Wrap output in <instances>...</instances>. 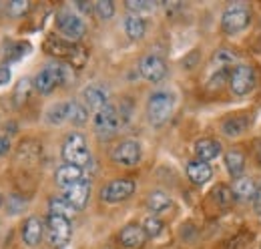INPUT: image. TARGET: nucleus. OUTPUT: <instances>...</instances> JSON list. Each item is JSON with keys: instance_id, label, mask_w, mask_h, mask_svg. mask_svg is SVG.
<instances>
[{"instance_id": "21", "label": "nucleus", "mask_w": 261, "mask_h": 249, "mask_svg": "<svg viewBox=\"0 0 261 249\" xmlns=\"http://www.w3.org/2000/svg\"><path fill=\"white\" fill-rule=\"evenodd\" d=\"M225 167L231 173V177H239L245 169V155L239 151V149H233L225 155Z\"/></svg>"}, {"instance_id": "26", "label": "nucleus", "mask_w": 261, "mask_h": 249, "mask_svg": "<svg viewBox=\"0 0 261 249\" xmlns=\"http://www.w3.org/2000/svg\"><path fill=\"white\" fill-rule=\"evenodd\" d=\"M237 61V53H233V51H229V48H219V51H215V55H213V66L215 68H227L229 64H233V62Z\"/></svg>"}, {"instance_id": "6", "label": "nucleus", "mask_w": 261, "mask_h": 249, "mask_svg": "<svg viewBox=\"0 0 261 249\" xmlns=\"http://www.w3.org/2000/svg\"><path fill=\"white\" fill-rule=\"evenodd\" d=\"M70 235H72L70 219L61 217V215H48V219H46V237H48V243L53 247H65L70 241Z\"/></svg>"}, {"instance_id": "13", "label": "nucleus", "mask_w": 261, "mask_h": 249, "mask_svg": "<svg viewBox=\"0 0 261 249\" xmlns=\"http://www.w3.org/2000/svg\"><path fill=\"white\" fill-rule=\"evenodd\" d=\"M89 195H91V183H89V179H81L79 183H74L72 187L65 189V199L76 211H81L89 203Z\"/></svg>"}, {"instance_id": "29", "label": "nucleus", "mask_w": 261, "mask_h": 249, "mask_svg": "<svg viewBox=\"0 0 261 249\" xmlns=\"http://www.w3.org/2000/svg\"><path fill=\"white\" fill-rule=\"evenodd\" d=\"M227 74H231L227 68H215V72L209 77V83H207V89H221L223 83L227 81Z\"/></svg>"}, {"instance_id": "1", "label": "nucleus", "mask_w": 261, "mask_h": 249, "mask_svg": "<svg viewBox=\"0 0 261 249\" xmlns=\"http://www.w3.org/2000/svg\"><path fill=\"white\" fill-rule=\"evenodd\" d=\"M173 109H175V96L169 91H155V93L149 96V103H147V117H149V123L159 127L169 121V117L173 115Z\"/></svg>"}, {"instance_id": "31", "label": "nucleus", "mask_w": 261, "mask_h": 249, "mask_svg": "<svg viewBox=\"0 0 261 249\" xmlns=\"http://www.w3.org/2000/svg\"><path fill=\"white\" fill-rule=\"evenodd\" d=\"M213 197H215V201H217L219 205H229V203L233 201V191L225 185H219L213 189Z\"/></svg>"}, {"instance_id": "19", "label": "nucleus", "mask_w": 261, "mask_h": 249, "mask_svg": "<svg viewBox=\"0 0 261 249\" xmlns=\"http://www.w3.org/2000/svg\"><path fill=\"white\" fill-rule=\"evenodd\" d=\"M255 183H253V179H249V177H239V179H235V185H233V199H237V201H253V195H255Z\"/></svg>"}, {"instance_id": "9", "label": "nucleus", "mask_w": 261, "mask_h": 249, "mask_svg": "<svg viewBox=\"0 0 261 249\" xmlns=\"http://www.w3.org/2000/svg\"><path fill=\"white\" fill-rule=\"evenodd\" d=\"M113 161L119 163V165H125V167H133L141 161V145L133 139H127L123 143H119L115 149H113Z\"/></svg>"}, {"instance_id": "38", "label": "nucleus", "mask_w": 261, "mask_h": 249, "mask_svg": "<svg viewBox=\"0 0 261 249\" xmlns=\"http://www.w3.org/2000/svg\"><path fill=\"white\" fill-rule=\"evenodd\" d=\"M76 8H79L81 12H85V14H91V12L95 10V6H91L89 2H83V0H81V2H76Z\"/></svg>"}, {"instance_id": "20", "label": "nucleus", "mask_w": 261, "mask_h": 249, "mask_svg": "<svg viewBox=\"0 0 261 249\" xmlns=\"http://www.w3.org/2000/svg\"><path fill=\"white\" fill-rule=\"evenodd\" d=\"M247 124H249V117L245 115H233L223 121L221 124V131L227 135V137H239L241 133L247 131Z\"/></svg>"}, {"instance_id": "3", "label": "nucleus", "mask_w": 261, "mask_h": 249, "mask_svg": "<svg viewBox=\"0 0 261 249\" xmlns=\"http://www.w3.org/2000/svg\"><path fill=\"white\" fill-rule=\"evenodd\" d=\"M63 159L68 165H76V167H85L91 161L87 139L81 133H72L66 137L65 145H63Z\"/></svg>"}, {"instance_id": "41", "label": "nucleus", "mask_w": 261, "mask_h": 249, "mask_svg": "<svg viewBox=\"0 0 261 249\" xmlns=\"http://www.w3.org/2000/svg\"><path fill=\"white\" fill-rule=\"evenodd\" d=\"M0 201H2V197H0Z\"/></svg>"}, {"instance_id": "35", "label": "nucleus", "mask_w": 261, "mask_h": 249, "mask_svg": "<svg viewBox=\"0 0 261 249\" xmlns=\"http://www.w3.org/2000/svg\"><path fill=\"white\" fill-rule=\"evenodd\" d=\"M27 10H29V2H24V0H12L8 4V12L12 16H22Z\"/></svg>"}, {"instance_id": "33", "label": "nucleus", "mask_w": 261, "mask_h": 249, "mask_svg": "<svg viewBox=\"0 0 261 249\" xmlns=\"http://www.w3.org/2000/svg\"><path fill=\"white\" fill-rule=\"evenodd\" d=\"M29 91H31V81L29 79H22L18 85H16V91H14V103L16 105H22L29 96Z\"/></svg>"}, {"instance_id": "14", "label": "nucleus", "mask_w": 261, "mask_h": 249, "mask_svg": "<svg viewBox=\"0 0 261 249\" xmlns=\"http://www.w3.org/2000/svg\"><path fill=\"white\" fill-rule=\"evenodd\" d=\"M119 241H121V245H123V247L137 249L147 241V233H145L143 225L130 223V225H127V227H123V231L119 233Z\"/></svg>"}, {"instance_id": "23", "label": "nucleus", "mask_w": 261, "mask_h": 249, "mask_svg": "<svg viewBox=\"0 0 261 249\" xmlns=\"http://www.w3.org/2000/svg\"><path fill=\"white\" fill-rule=\"evenodd\" d=\"M48 207H50V215H61V217H66V219H70L74 215V211H76L65 197H53L48 201Z\"/></svg>"}, {"instance_id": "8", "label": "nucleus", "mask_w": 261, "mask_h": 249, "mask_svg": "<svg viewBox=\"0 0 261 249\" xmlns=\"http://www.w3.org/2000/svg\"><path fill=\"white\" fill-rule=\"evenodd\" d=\"M57 27L61 34L65 36V40L68 42H74L79 38H83V34L87 32V27L83 22V18L70 10H61L59 16H57Z\"/></svg>"}, {"instance_id": "36", "label": "nucleus", "mask_w": 261, "mask_h": 249, "mask_svg": "<svg viewBox=\"0 0 261 249\" xmlns=\"http://www.w3.org/2000/svg\"><path fill=\"white\" fill-rule=\"evenodd\" d=\"M10 81V68L8 66H0V85H6Z\"/></svg>"}, {"instance_id": "30", "label": "nucleus", "mask_w": 261, "mask_h": 249, "mask_svg": "<svg viewBox=\"0 0 261 249\" xmlns=\"http://www.w3.org/2000/svg\"><path fill=\"white\" fill-rule=\"evenodd\" d=\"M143 229L147 233V237H157L161 231H163V223L157 217H147L143 223Z\"/></svg>"}, {"instance_id": "5", "label": "nucleus", "mask_w": 261, "mask_h": 249, "mask_svg": "<svg viewBox=\"0 0 261 249\" xmlns=\"http://www.w3.org/2000/svg\"><path fill=\"white\" fill-rule=\"evenodd\" d=\"M121 127V113L117 111V107L109 105L105 109H100L95 115V133L100 139H111L117 135Z\"/></svg>"}, {"instance_id": "12", "label": "nucleus", "mask_w": 261, "mask_h": 249, "mask_svg": "<svg viewBox=\"0 0 261 249\" xmlns=\"http://www.w3.org/2000/svg\"><path fill=\"white\" fill-rule=\"evenodd\" d=\"M83 98H85L89 109L98 113L100 109L109 107V89L105 85H100V83H93L83 91Z\"/></svg>"}, {"instance_id": "25", "label": "nucleus", "mask_w": 261, "mask_h": 249, "mask_svg": "<svg viewBox=\"0 0 261 249\" xmlns=\"http://www.w3.org/2000/svg\"><path fill=\"white\" fill-rule=\"evenodd\" d=\"M87 119H89V109L83 103H79V101L68 103V121L70 123L83 124L87 123Z\"/></svg>"}, {"instance_id": "22", "label": "nucleus", "mask_w": 261, "mask_h": 249, "mask_svg": "<svg viewBox=\"0 0 261 249\" xmlns=\"http://www.w3.org/2000/svg\"><path fill=\"white\" fill-rule=\"evenodd\" d=\"M147 207L153 213H163L171 207V199H169V195H165L163 191H153L147 199Z\"/></svg>"}, {"instance_id": "4", "label": "nucleus", "mask_w": 261, "mask_h": 249, "mask_svg": "<svg viewBox=\"0 0 261 249\" xmlns=\"http://www.w3.org/2000/svg\"><path fill=\"white\" fill-rule=\"evenodd\" d=\"M66 77H68L66 66L57 64V62H50V64H46V66L36 74L34 87H36V91L46 94V93H50L55 87H59L61 83H65Z\"/></svg>"}, {"instance_id": "34", "label": "nucleus", "mask_w": 261, "mask_h": 249, "mask_svg": "<svg viewBox=\"0 0 261 249\" xmlns=\"http://www.w3.org/2000/svg\"><path fill=\"white\" fill-rule=\"evenodd\" d=\"M24 205H27V201H24L20 195H10V197L6 199V207H8V211H10L12 215L20 213V211L24 209Z\"/></svg>"}, {"instance_id": "15", "label": "nucleus", "mask_w": 261, "mask_h": 249, "mask_svg": "<svg viewBox=\"0 0 261 249\" xmlns=\"http://www.w3.org/2000/svg\"><path fill=\"white\" fill-rule=\"evenodd\" d=\"M55 179H57V185L59 187L68 189V187H72L74 183H79L81 179H85V177H83V167H76V165H68V163H65L63 167L57 169Z\"/></svg>"}, {"instance_id": "17", "label": "nucleus", "mask_w": 261, "mask_h": 249, "mask_svg": "<svg viewBox=\"0 0 261 249\" xmlns=\"http://www.w3.org/2000/svg\"><path fill=\"white\" fill-rule=\"evenodd\" d=\"M42 231H44L42 221L38 217H29L24 221V227H22V239H24V243L31 245V247L38 245L40 239H42Z\"/></svg>"}, {"instance_id": "7", "label": "nucleus", "mask_w": 261, "mask_h": 249, "mask_svg": "<svg viewBox=\"0 0 261 249\" xmlns=\"http://www.w3.org/2000/svg\"><path fill=\"white\" fill-rule=\"evenodd\" d=\"M231 91L237 96H245L255 89V70L249 64H237L229 74Z\"/></svg>"}, {"instance_id": "10", "label": "nucleus", "mask_w": 261, "mask_h": 249, "mask_svg": "<svg viewBox=\"0 0 261 249\" xmlns=\"http://www.w3.org/2000/svg\"><path fill=\"white\" fill-rule=\"evenodd\" d=\"M133 191H135V183L130 179H115L100 191V197L109 203H119V201L129 199Z\"/></svg>"}, {"instance_id": "40", "label": "nucleus", "mask_w": 261, "mask_h": 249, "mask_svg": "<svg viewBox=\"0 0 261 249\" xmlns=\"http://www.w3.org/2000/svg\"><path fill=\"white\" fill-rule=\"evenodd\" d=\"M253 153H255L257 163L261 165V137H259V139H255V143H253Z\"/></svg>"}, {"instance_id": "16", "label": "nucleus", "mask_w": 261, "mask_h": 249, "mask_svg": "<svg viewBox=\"0 0 261 249\" xmlns=\"http://www.w3.org/2000/svg\"><path fill=\"white\" fill-rule=\"evenodd\" d=\"M211 175H213V171H211V167H209V163H205V161H191L189 165H187V177L191 179V183H195V185H203V183H207L209 179H211Z\"/></svg>"}, {"instance_id": "32", "label": "nucleus", "mask_w": 261, "mask_h": 249, "mask_svg": "<svg viewBox=\"0 0 261 249\" xmlns=\"http://www.w3.org/2000/svg\"><path fill=\"white\" fill-rule=\"evenodd\" d=\"M95 12H97L102 20H109L115 14V6H113L111 0H98L97 4H95Z\"/></svg>"}, {"instance_id": "39", "label": "nucleus", "mask_w": 261, "mask_h": 249, "mask_svg": "<svg viewBox=\"0 0 261 249\" xmlns=\"http://www.w3.org/2000/svg\"><path fill=\"white\" fill-rule=\"evenodd\" d=\"M253 205H255V209L261 213V183L255 187V195H253Z\"/></svg>"}, {"instance_id": "2", "label": "nucleus", "mask_w": 261, "mask_h": 249, "mask_svg": "<svg viewBox=\"0 0 261 249\" xmlns=\"http://www.w3.org/2000/svg\"><path fill=\"white\" fill-rule=\"evenodd\" d=\"M249 22H251L249 6L243 4V2H235V4H231L227 10L223 12L221 29L227 34H239V32H243L249 27Z\"/></svg>"}, {"instance_id": "24", "label": "nucleus", "mask_w": 261, "mask_h": 249, "mask_svg": "<svg viewBox=\"0 0 261 249\" xmlns=\"http://www.w3.org/2000/svg\"><path fill=\"white\" fill-rule=\"evenodd\" d=\"M145 20L141 18V16H137V14H129L127 18H125V31L129 34V38L133 40H139V38H143V34H145Z\"/></svg>"}, {"instance_id": "27", "label": "nucleus", "mask_w": 261, "mask_h": 249, "mask_svg": "<svg viewBox=\"0 0 261 249\" xmlns=\"http://www.w3.org/2000/svg\"><path fill=\"white\" fill-rule=\"evenodd\" d=\"M68 119V103H57L48 109V121L53 124H61Z\"/></svg>"}, {"instance_id": "37", "label": "nucleus", "mask_w": 261, "mask_h": 249, "mask_svg": "<svg viewBox=\"0 0 261 249\" xmlns=\"http://www.w3.org/2000/svg\"><path fill=\"white\" fill-rule=\"evenodd\" d=\"M8 149H10V141H8V137H0V157L6 155L8 153Z\"/></svg>"}, {"instance_id": "11", "label": "nucleus", "mask_w": 261, "mask_h": 249, "mask_svg": "<svg viewBox=\"0 0 261 249\" xmlns=\"http://www.w3.org/2000/svg\"><path fill=\"white\" fill-rule=\"evenodd\" d=\"M139 70H141V74H143L147 81L159 83L165 77V72H167V66H165V61L161 57H157V55H147V57H143V61L139 64Z\"/></svg>"}, {"instance_id": "28", "label": "nucleus", "mask_w": 261, "mask_h": 249, "mask_svg": "<svg viewBox=\"0 0 261 249\" xmlns=\"http://www.w3.org/2000/svg\"><path fill=\"white\" fill-rule=\"evenodd\" d=\"M127 8H129L133 14L141 16V14H149L155 10V2L151 0H129L127 2Z\"/></svg>"}, {"instance_id": "18", "label": "nucleus", "mask_w": 261, "mask_h": 249, "mask_svg": "<svg viewBox=\"0 0 261 249\" xmlns=\"http://www.w3.org/2000/svg\"><path fill=\"white\" fill-rule=\"evenodd\" d=\"M221 153V145L215 139H199L195 143V155L199 161H211Z\"/></svg>"}]
</instances>
